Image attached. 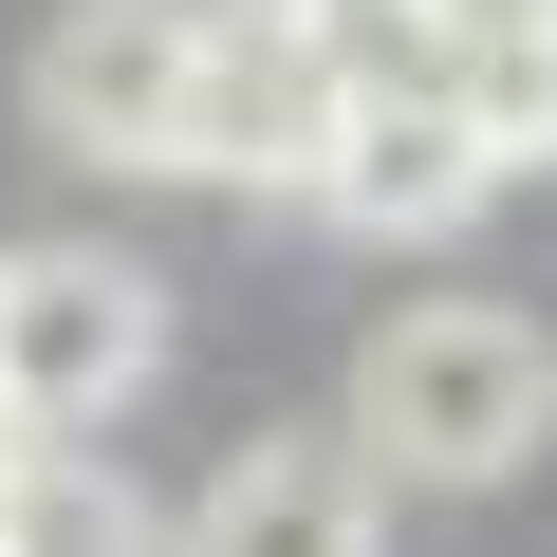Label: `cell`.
Segmentation results:
<instances>
[{
	"mask_svg": "<svg viewBox=\"0 0 557 557\" xmlns=\"http://www.w3.org/2000/svg\"><path fill=\"white\" fill-rule=\"evenodd\" d=\"M557 446V335L520 298H409L354 354V465L372 483H520Z\"/></svg>",
	"mask_w": 557,
	"mask_h": 557,
	"instance_id": "1",
	"label": "cell"
},
{
	"mask_svg": "<svg viewBox=\"0 0 557 557\" xmlns=\"http://www.w3.org/2000/svg\"><path fill=\"white\" fill-rule=\"evenodd\" d=\"M149 372H168V298H149V260H112V242H38V260H0V428H20V446H112Z\"/></svg>",
	"mask_w": 557,
	"mask_h": 557,
	"instance_id": "2",
	"label": "cell"
},
{
	"mask_svg": "<svg viewBox=\"0 0 557 557\" xmlns=\"http://www.w3.org/2000/svg\"><path fill=\"white\" fill-rule=\"evenodd\" d=\"M335 112H354V57H335L317 0H205V57H186V168H223V186H317Z\"/></svg>",
	"mask_w": 557,
	"mask_h": 557,
	"instance_id": "3",
	"label": "cell"
},
{
	"mask_svg": "<svg viewBox=\"0 0 557 557\" xmlns=\"http://www.w3.org/2000/svg\"><path fill=\"white\" fill-rule=\"evenodd\" d=\"M186 57H205V0H57L38 149L57 168H186Z\"/></svg>",
	"mask_w": 557,
	"mask_h": 557,
	"instance_id": "4",
	"label": "cell"
},
{
	"mask_svg": "<svg viewBox=\"0 0 557 557\" xmlns=\"http://www.w3.org/2000/svg\"><path fill=\"white\" fill-rule=\"evenodd\" d=\"M483 131L446 112V94H354L335 112V149H317V205H335V242H465L483 223Z\"/></svg>",
	"mask_w": 557,
	"mask_h": 557,
	"instance_id": "5",
	"label": "cell"
},
{
	"mask_svg": "<svg viewBox=\"0 0 557 557\" xmlns=\"http://www.w3.org/2000/svg\"><path fill=\"white\" fill-rule=\"evenodd\" d=\"M391 483L354 465V446H242L186 520H168V557H372L391 520H372Z\"/></svg>",
	"mask_w": 557,
	"mask_h": 557,
	"instance_id": "6",
	"label": "cell"
},
{
	"mask_svg": "<svg viewBox=\"0 0 557 557\" xmlns=\"http://www.w3.org/2000/svg\"><path fill=\"white\" fill-rule=\"evenodd\" d=\"M446 112L483 131V168H539V149H557V0L446 38Z\"/></svg>",
	"mask_w": 557,
	"mask_h": 557,
	"instance_id": "7",
	"label": "cell"
},
{
	"mask_svg": "<svg viewBox=\"0 0 557 557\" xmlns=\"http://www.w3.org/2000/svg\"><path fill=\"white\" fill-rule=\"evenodd\" d=\"M0 557H168V539H149V502L94 446H20L0 465Z\"/></svg>",
	"mask_w": 557,
	"mask_h": 557,
	"instance_id": "8",
	"label": "cell"
}]
</instances>
